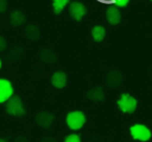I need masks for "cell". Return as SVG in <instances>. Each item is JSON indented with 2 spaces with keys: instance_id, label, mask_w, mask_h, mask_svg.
Masks as SVG:
<instances>
[{
  "instance_id": "6da1fadb",
  "label": "cell",
  "mask_w": 152,
  "mask_h": 142,
  "mask_svg": "<svg viewBox=\"0 0 152 142\" xmlns=\"http://www.w3.org/2000/svg\"><path fill=\"white\" fill-rule=\"evenodd\" d=\"M86 122H87V116L83 111H71L66 116V124L73 132H77L81 129L85 127Z\"/></svg>"
},
{
  "instance_id": "7a4b0ae2",
  "label": "cell",
  "mask_w": 152,
  "mask_h": 142,
  "mask_svg": "<svg viewBox=\"0 0 152 142\" xmlns=\"http://www.w3.org/2000/svg\"><path fill=\"white\" fill-rule=\"evenodd\" d=\"M5 112L13 117H22L26 114V109L22 102L21 97L18 95H14L5 102Z\"/></svg>"
},
{
  "instance_id": "3957f363",
  "label": "cell",
  "mask_w": 152,
  "mask_h": 142,
  "mask_svg": "<svg viewBox=\"0 0 152 142\" xmlns=\"http://www.w3.org/2000/svg\"><path fill=\"white\" fill-rule=\"evenodd\" d=\"M129 134L135 141L148 142L152 138V131L144 123H134L129 127Z\"/></svg>"
},
{
  "instance_id": "277c9868",
  "label": "cell",
  "mask_w": 152,
  "mask_h": 142,
  "mask_svg": "<svg viewBox=\"0 0 152 142\" xmlns=\"http://www.w3.org/2000/svg\"><path fill=\"white\" fill-rule=\"evenodd\" d=\"M117 106L119 110L124 114H132L137 108V100L130 94L123 93L121 94L120 98L117 100Z\"/></svg>"
},
{
  "instance_id": "5b68a950",
  "label": "cell",
  "mask_w": 152,
  "mask_h": 142,
  "mask_svg": "<svg viewBox=\"0 0 152 142\" xmlns=\"http://www.w3.org/2000/svg\"><path fill=\"white\" fill-rule=\"evenodd\" d=\"M14 95L15 90L12 82L7 79L0 77V104H5Z\"/></svg>"
},
{
  "instance_id": "8992f818",
  "label": "cell",
  "mask_w": 152,
  "mask_h": 142,
  "mask_svg": "<svg viewBox=\"0 0 152 142\" xmlns=\"http://www.w3.org/2000/svg\"><path fill=\"white\" fill-rule=\"evenodd\" d=\"M69 14L73 20L80 22L87 14V7L83 3L78 1H72L69 5Z\"/></svg>"
},
{
  "instance_id": "52a82bcc",
  "label": "cell",
  "mask_w": 152,
  "mask_h": 142,
  "mask_svg": "<svg viewBox=\"0 0 152 142\" xmlns=\"http://www.w3.org/2000/svg\"><path fill=\"white\" fill-rule=\"evenodd\" d=\"M54 118L55 117L53 114L47 112V111H42L36 115V122L39 127H43V129H49L54 122Z\"/></svg>"
},
{
  "instance_id": "ba28073f",
  "label": "cell",
  "mask_w": 152,
  "mask_h": 142,
  "mask_svg": "<svg viewBox=\"0 0 152 142\" xmlns=\"http://www.w3.org/2000/svg\"><path fill=\"white\" fill-rule=\"evenodd\" d=\"M105 17L110 25H117V24L120 23L121 19H122L120 10L115 5H110V7H107L105 12Z\"/></svg>"
},
{
  "instance_id": "9c48e42d",
  "label": "cell",
  "mask_w": 152,
  "mask_h": 142,
  "mask_svg": "<svg viewBox=\"0 0 152 142\" xmlns=\"http://www.w3.org/2000/svg\"><path fill=\"white\" fill-rule=\"evenodd\" d=\"M105 83L106 85L110 88H118L121 84L123 83V75L120 71H110L107 75H106L105 79Z\"/></svg>"
},
{
  "instance_id": "30bf717a",
  "label": "cell",
  "mask_w": 152,
  "mask_h": 142,
  "mask_svg": "<svg viewBox=\"0 0 152 142\" xmlns=\"http://www.w3.org/2000/svg\"><path fill=\"white\" fill-rule=\"evenodd\" d=\"M68 77L63 71H56L51 75V85L56 89H63L67 86Z\"/></svg>"
},
{
  "instance_id": "8fae6325",
  "label": "cell",
  "mask_w": 152,
  "mask_h": 142,
  "mask_svg": "<svg viewBox=\"0 0 152 142\" xmlns=\"http://www.w3.org/2000/svg\"><path fill=\"white\" fill-rule=\"evenodd\" d=\"M87 97L90 100L94 102H101L104 100V91L102 89V87L97 86V87H94L92 89H90L87 93Z\"/></svg>"
},
{
  "instance_id": "7c38bea8",
  "label": "cell",
  "mask_w": 152,
  "mask_h": 142,
  "mask_svg": "<svg viewBox=\"0 0 152 142\" xmlns=\"http://www.w3.org/2000/svg\"><path fill=\"white\" fill-rule=\"evenodd\" d=\"M24 32H25V36L28 40L30 41H37L40 39L41 32H40V28L37 25H34V24H28L27 26L24 29Z\"/></svg>"
},
{
  "instance_id": "4fadbf2b",
  "label": "cell",
  "mask_w": 152,
  "mask_h": 142,
  "mask_svg": "<svg viewBox=\"0 0 152 142\" xmlns=\"http://www.w3.org/2000/svg\"><path fill=\"white\" fill-rule=\"evenodd\" d=\"M10 22L13 26H20L23 25L26 22V17L22 12L20 11H13L10 15Z\"/></svg>"
},
{
  "instance_id": "5bb4252c",
  "label": "cell",
  "mask_w": 152,
  "mask_h": 142,
  "mask_svg": "<svg viewBox=\"0 0 152 142\" xmlns=\"http://www.w3.org/2000/svg\"><path fill=\"white\" fill-rule=\"evenodd\" d=\"M92 34V38L95 42H102V41L105 39L106 36V30L103 26L101 25H95L91 30Z\"/></svg>"
},
{
  "instance_id": "9a60e30c",
  "label": "cell",
  "mask_w": 152,
  "mask_h": 142,
  "mask_svg": "<svg viewBox=\"0 0 152 142\" xmlns=\"http://www.w3.org/2000/svg\"><path fill=\"white\" fill-rule=\"evenodd\" d=\"M40 59L46 64H53L56 62V54L48 48H44L40 51Z\"/></svg>"
},
{
  "instance_id": "2e32d148",
  "label": "cell",
  "mask_w": 152,
  "mask_h": 142,
  "mask_svg": "<svg viewBox=\"0 0 152 142\" xmlns=\"http://www.w3.org/2000/svg\"><path fill=\"white\" fill-rule=\"evenodd\" d=\"M70 3H71V0H52L53 13L55 15H59Z\"/></svg>"
},
{
  "instance_id": "e0dca14e",
  "label": "cell",
  "mask_w": 152,
  "mask_h": 142,
  "mask_svg": "<svg viewBox=\"0 0 152 142\" xmlns=\"http://www.w3.org/2000/svg\"><path fill=\"white\" fill-rule=\"evenodd\" d=\"M64 142H81V138L78 134L71 133L67 135L64 139Z\"/></svg>"
},
{
  "instance_id": "ac0fdd59",
  "label": "cell",
  "mask_w": 152,
  "mask_h": 142,
  "mask_svg": "<svg viewBox=\"0 0 152 142\" xmlns=\"http://www.w3.org/2000/svg\"><path fill=\"white\" fill-rule=\"evenodd\" d=\"M110 1H112V3L115 5V7H117L119 9V7H127L130 0H110Z\"/></svg>"
},
{
  "instance_id": "d6986e66",
  "label": "cell",
  "mask_w": 152,
  "mask_h": 142,
  "mask_svg": "<svg viewBox=\"0 0 152 142\" xmlns=\"http://www.w3.org/2000/svg\"><path fill=\"white\" fill-rule=\"evenodd\" d=\"M7 48V41L4 37L0 36V52H3Z\"/></svg>"
},
{
  "instance_id": "ffe728a7",
  "label": "cell",
  "mask_w": 152,
  "mask_h": 142,
  "mask_svg": "<svg viewBox=\"0 0 152 142\" xmlns=\"http://www.w3.org/2000/svg\"><path fill=\"white\" fill-rule=\"evenodd\" d=\"M7 10V0H0V13H5Z\"/></svg>"
},
{
  "instance_id": "44dd1931",
  "label": "cell",
  "mask_w": 152,
  "mask_h": 142,
  "mask_svg": "<svg viewBox=\"0 0 152 142\" xmlns=\"http://www.w3.org/2000/svg\"><path fill=\"white\" fill-rule=\"evenodd\" d=\"M14 142H29V141H28L27 138L24 137V136H18V137L14 140Z\"/></svg>"
},
{
  "instance_id": "7402d4cb",
  "label": "cell",
  "mask_w": 152,
  "mask_h": 142,
  "mask_svg": "<svg viewBox=\"0 0 152 142\" xmlns=\"http://www.w3.org/2000/svg\"><path fill=\"white\" fill-rule=\"evenodd\" d=\"M0 142H9L7 139H4V138H0Z\"/></svg>"
},
{
  "instance_id": "603a6c76",
  "label": "cell",
  "mask_w": 152,
  "mask_h": 142,
  "mask_svg": "<svg viewBox=\"0 0 152 142\" xmlns=\"http://www.w3.org/2000/svg\"><path fill=\"white\" fill-rule=\"evenodd\" d=\"M1 67H2V61H1V59H0V69H1Z\"/></svg>"
},
{
  "instance_id": "cb8c5ba5",
  "label": "cell",
  "mask_w": 152,
  "mask_h": 142,
  "mask_svg": "<svg viewBox=\"0 0 152 142\" xmlns=\"http://www.w3.org/2000/svg\"><path fill=\"white\" fill-rule=\"evenodd\" d=\"M151 1H152V0H151Z\"/></svg>"
}]
</instances>
